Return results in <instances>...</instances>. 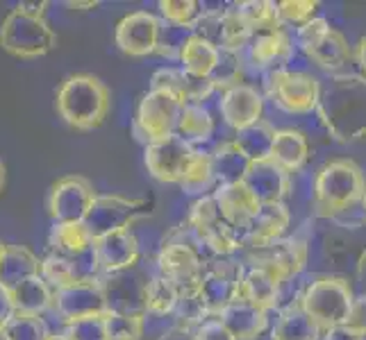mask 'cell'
<instances>
[{"label":"cell","mask_w":366,"mask_h":340,"mask_svg":"<svg viewBox=\"0 0 366 340\" xmlns=\"http://www.w3.org/2000/svg\"><path fill=\"white\" fill-rule=\"evenodd\" d=\"M317 116L337 143L366 138V80L362 75H335L323 86Z\"/></svg>","instance_id":"cell-1"},{"label":"cell","mask_w":366,"mask_h":340,"mask_svg":"<svg viewBox=\"0 0 366 340\" xmlns=\"http://www.w3.org/2000/svg\"><path fill=\"white\" fill-rule=\"evenodd\" d=\"M112 107L109 86L89 73H75L59 84L55 109L71 130L94 132L105 123Z\"/></svg>","instance_id":"cell-2"},{"label":"cell","mask_w":366,"mask_h":340,"mask_svg":"<svg viewBox=\"0 0 366 340\" xmlns=\"http://www.w3.org/2000/svg\"><path fill=\"white\" fill-rule=\"evenodd\" d=\"M48 3H21L0 23V48L19 59H39L57 48L59 39L46 21Z\"/></svg>","instance_id":"cell-3"},{"label":"cell","mask_w":366,"mask_h":340,"mask_svg":"<svg viewBox=\"0 0 366 340\" xmlns=\"http://www.w3.org/2000/svg\"><path fill=\"white\" fill-rule=\"evenodd\" d=\"M366 191L364 170L352 159H332L314 180V211L321 218H339L362 205Z\"/></svg>","instance_id":"cell-4"},{"label":"cell","mask_w":366,"mask_h":340,"mask_svg":"<svg viewBox=\"0 0 366 340\" xmlns=\"http://www.w3.org/2000/svg\"><path fill=\"white\" fill-rule=\"evenodd\" d=\"M352 299H355V293H352L348 279L327 274L307 284L300 295V306L323 331H327L346 322Z\"/></svg>","instance_id":"cell-5"},{"label":"cell","mask_w":366,"mask_h":340,"mask_svg":"<svg viewBox=\"0 0 366 340\" xmlns=\"http://www.w3.org/2000/svg\"><path fill=\"white\" fill-rule=\"evenodd\" d=\"M296 41L302 53L327 73L342 71L355 59V53L348 46L346 36L339 30H335L325 19L319 16L310 21L307 25H302V28H298Z\"/></svg>","instance_id":"cell-6"},{"label":"cell","mask_w":366,"mask_h":340,"mask_svg":"<svg viewBox=\"0 0 366 340\" xmlns=\"http://www.w3.org/2000/svg\"><path fill=\"white\" fill-rule=\"evenodd\" d=\"M184 103L167 91L150 89L139 100V107L134 113L132 132L144 145L155 143L159 138L173 136L178 132V123L182 116Z\"/></svg>","instance_id":"cell-7"},{"label":"cell","mask_w":366,"mask_h":340,"mask_svg":"<svg viewBox=\"0 0 366 340\" xmlns=\"http://www.w3.org/2000/svg\"><path fill=\"white\" fill-rule=\"evenodd\" d=\"M189 227L198 236V241L212 249L217 257H230L244 247V234L223 218L214 195H205L194 202L189 211Z\"/></svg>","instance_id":"cell-8"},{"label":"cell","mask_w":366,"mask_h":340,"mask_svg":"<svg viewBox=\"0 0 366 340\" xmlns=\"http://www.w3.org/2000/svg\"><path fill=\"white\" fill-rule=\"evenodd\" d=\"M323 86L310 73L302 71H273L267 73V96L275 107L287 113H310L317 111Z\"/></svg>","instance_id":"cell-9"},{"label":"cell","mask_w":366,"mask_h":340,"mask_svg":"<svg viewBox=\"0 0 366 340\" xmlns=\"http://www.w3.org/2000/svg\"><path fill=\"white\" fill-rule=\"evenodd\" d=\"M148 200L123 197V195H98L84 218L86 230L94 238L112 232L130 230V227L148 216Z\"/></svg>","instance_id":"cell-10"},{"label":"cell","mask_w":366,"mask_h":340,"mask_svg":"<svg viewBox=\"0 0 366 340\" xmlns=\"http://www.w3.org/2000/svg\"><path fill=\"white\" fill-rule=\"evenodd\" d=\"M205 266L207 263L198 254V249L194 245L178 243V241H164L157 257L159 274L167 277L178 288L180 295L200 293Z\"/></svg>","instance_id":"cell-11"},{"label":"cell","mask_w":366,"mask_h":340,"mask_svg":"<svg viewBox=\"0 0 366 340\" xmlns=\"http://www.w3.org/2000/svg\"><path fill=\"white\" fill-rule=\"evenodd\" d=\"M96 197L98 193L89 180L82 175H66L50 186L46 205L55 222H84Z\"/></svg>","instance_id":"cell-12"},{"label":"cell","mask_w":366,"mask_h":340,"mask_svg":"<svg viewBox=\"0 0 366 340\" xmlns=\"http://www.w3.org/2000/svg\"><path fill=\"white\" fill-rule=\"evenodd\" d=\"M50 254L73 261L84 279H98V263L94 254V236L84 222H55L48 236Z\"/></svg>","instance_id":"cell-13"},{"label":"cell","mask_w":366,"mask_h":340,"mask_svg":"<svg viewBox=\"0 0 366 340\" xmlns=\"http://www.w3.org/2000/svg\"><path fill=\"white\" fill-rule=\"evenodd\" d=\"M248 261L252 268L267 270L277 282L285 284L294 279L302 272L307 263V245L300 238H280V241L262 245V247H250L248 249Z\"/></svg>","instance_id":"cell-14"},{"label":"cell","mask_w":366,"mask_h":340,"mask_svg":"<svg viewBox=\"0 0 366 340\" xmlns=\"http://www.w3.org/2000/svg\"><path fill=\"white\" fill-rule=\"evenodd\" d=\"M196 155L192 143H187L178 134L159 138L155 143H148L144 150L146 168L162 184H178L182 182L184 172Z\"/></svg>","instance_id":"cell-15"},{"label":"cell","mask_w":366,"mask_h":340,"mask_svg":"<svg viewBox=\"0 0 366 340\" xmlns=\"http://www.w3.org/2000/svg\"><path fill=\"white\" fill-rule=\"evenodd\" d=\"M244 266L232 259H219L209 261L205 266L203 284H200V295H203L209 316H219V313L232 304V302L242 293L244 282Z\"/></svg>","instance_id":"cell-16"},{"label":"cell","mask_w":366,"mask_h":340,"mask_svg":"<svg viewBox=\"0 0 366 340\" xmlns=\"http://www.w3.org/2000/svg\"><path fill=\"white\" fill-rule=\"evenodd\" d=\"M61 322H75L92 316H105L107 299L103 279H80L66 288L55 291V309Z\"/></svg>","instance_id":"cell-17"},{"label":"cell","mask_w":366,"mask_h":340,"mask_svg":"<svg viewBox=\"0 0 366 340\" xmlns=\"http://www.w3.org/2000/svg\"><path fill=\"white\" fill-rule=\"evenodd\" d=\"M162 19L150 11H132L117 23L114 43L128 57H148L157 53Z\"/></svg>","instance_id":"cell-18"},{"label":"cell","mask_w":366,"mask_h":340,"mask_svg":"<svg viewBox=\"0 0 366 340\" xmlns=\"http://www.w3.org/2000/svg\"><path fill=\"white\" fill-rule=\"evenodd\" d=\"M94 254L98 270L103 274H119L128 272L139 261V241L132 230L112 232L105 236L94 238Z\"/></svg>","instance_id":"cell-19"},{"label":"cell","mask_w":366,"mask_h":340,"mask_svg":"<svg viewBox=\"0 0 366 340\" xmlns=\"http://www.w3.org/2000/svg\"><path fill=\"white\" fill-rule=\"evenodd\" d=\"M244 184L259 205H277L285 202V197L292 191V175L271 159L252 161Z\"/></svg>","instance_id":"cell-20"},{"label":"cell","mask_w":366,"mask_h":340,"mask_svg":"<svg viewBox=\"0 0 366 340\" xmlns=\"http://www.w3.org/2000/svg\"><path fill=\"white\" fill-rule=\"evenodd\" d=\"M219 111H221L223 120L228 123L234 132H239V130L248 128V125L262 120L264 98L255 86L242 82V84H237L232 89L221 93Z\"/></svg>","instance_id":"cell-21"},{"label":"cell","mask_w":366,"mask_h":340,"mask_svg":"<svg viewBox=\"0 0 366 340\" xmlns=\"http://www.w3.org/2000/svg\"><path fill=\"white\" fill-rule=\"evenodd\" d=\"M107 313H125V316H146V284L137 274L119 272L103 279Z\"/></svg>","instance_id":"cell-22"},{"label":"cell","mask_w":366,"mask_h":340,"mask_svg":"<svg viewBox=\"0 0 366 340\" xmlns=\"http://www.w3.org/2000/svg\"><path fill=\"white\" fill-rule=\"evenodd\" d=\"M150 89L167 91L175 96L184 105H203L214 91V84L209 78H194L182 68H159L150 78Z\"/></svg>","instance_id":"cell-23"},{"label":"cell","mask_w":366,"mask_h":340,"mask_svg":"<svg viewBox=\"0 0 366 340\" xmlns=\"http://www.w3.org/2000/svg\"><path fill=\"white\" fill-rule=\"evenodd\" d=\"M212 195H214V200H217L223 218L228 220L234 230L246 234L252 218H255V213L262 207L255 200V195L248 191V186L244 182L223 184V186H217V191H214Z\"/></svg>","instance_id":"cell-24"},{"label":"cell","mask_w":366,"mask_h":340,"mask_svg":"<svg viewBox=\"0 0 366 340\" xmlns=\"http://www.w3.org/2000/svg\"><path fill=\"white\" fill-rule=\"evenodd\" d=\"M248 61L255 68L267 73L287 68L289 59L294 55V46L285 30H275L267 34H255L248 43Z\"/></svg>","instance_id":"cell-25"},{"label":"cell","mask_w":366,"mask_h":340,"mask_svg":"<svg viewBox=\"0 0 366 340\" xmlns=\"http://www.w3.org/2000/svg\"><path fill=\"white\" fill-rule=\"evenodd\" d=\"M289 220H292V216H289V209L285 202L262 205L244 234V247L250 249V247H262L280 241L287 234Z\"/></svg>","instance_id":"cell-26"},{"label":"cell","mask_w":366,"mask_h":340,"mask_svg":"<svg viewBox=\"0 0 366 340\" xmlns=\"http://www.w3.org/2000/svg\"><path fill=\"white\" fill-rule=\"evenodd\" d=\"M217 318L228 326L230 334L237 340H255L257 336L267 331V326H269L267 311L252 306L250 302L242 297H237L232 304L225 306Z\"/></svg>","instance_id":"cell-27"},{"label":"cell","mask_w":366,"mask_h":340,"mask_svg":"<svg viewBox=\"0 0 366 340\" xmlns=\"http://www.w3.org/2000/svg\"><path fill=\"white\" fill-rule=\"evenodd\" d=\"M14 313H28V316H41L46 311L55 309V291L48 286L41 274L30 277L19 286L9 288Z\"/></svg>","instance_id":"cell-28"},{"label":"cell","mask_w":366,"mask_h":340,"mask_svg":"<svg viewBox=\"0 0 366 340\" xmlns=\"http://www.w3.org/2000/svg\"><path fill=\"white\" fill-rule=\"evenodd\" d=\"M212 159V170H214V180L219 186L223 184H237L244 182L246 172L250 168V159L244 155V150L239 148L234 141H225L217 145L209 153Z\"/></svg>","instance_id":"cell-29"},{"label":"cell","mask_w":366,"mask_h":340,"mask_svg":"<svg viewBox=\"0 0 366 340\" xmlns=\"http://www.w3.org/2000/svg\"><path fill=\"white\" fill-rule=\"evenodd\" d=\"M41 274V259L25 245H5L3 266H0V284L14 288L30 277Z\"/></svg>","instance_id":"cell-30"},{"label":"cell","mask_w":366,"mask_h":340,"mask_svg":"<svg viewBox=\"0 0 366 340\" xmlns=\"http://www.w3.org/2000/svg\"><path fill=\"white\" fill-rule=\"evenodd\" d=\"M310 159V141L298 130H277L271 150V161L285 168L289 175L300 170Z\"/></svg>","instance_id":"cell-31"},{"label":"cell","mask_w":366,"mask_h":340,"mask_svg":"<svg viewBox=\"0 0 366 340\" xmlns=\"http://www.w3.org/2000/svg\"><path fill=\"white\" fill-rule=\"evenodd\" d=\"M321 336L323 329L307 316L300 302L282 309L271 329V340H319Z\"/></svg>","instance_id":"cell-32"},{"label":"cell","mask_w":366,"mask_h":340,"mask_svg":"<svg viewBox=\"0 0 366 340\" xmlns=\"http://www.w3.org/2000/svg\"><path fill=\"white\" fill-rule=\"evenodd\" d=\"M280 291H282V284L277 282L275 277H271L267 270L250 268L244 274L239 297L250 302L252 306H257L262 311H271L277 306V302H280Z\"/></svg>","instance_id":"cell-33"},{"label":"cell","mask_w":366,"mask_h":340,"mask_svg":"<svg viewBox=\"0 0 366 340\" xmlns=\"http://www.w3.org/2000/svg\"><path fill=\"white\" fill-rule=\"evenodd\" d=\"M275 128L269 120H259L252 123L248 128L239 130L234 136V143L244 150V155L250 161H267L271 159V150H273V141H275Z\"/></svg>","instance_id":"cell-34"},{"label":"cell","mask_w":366,"mask_h":340,"mask_svg":"<svg viewBox=\"0 0 366 340\" xmlns=\"http://www.w3.org/2000/svg\"><path fill=\"white\" fill-rule=\"evenodd\" d=\"M219 53L221 50L217 46L207 43L205 39H200V36H192L184 48L180 53V64H182V71L194 75V78H209L214 66H217L219 61Z\"/></svg>","instance_id":"cell-35"},{"label":"cell","mask_w":366,"mask_h":340,"mask_svg":"<svg viewBox=\"0 0 366 340\" xmlns=\"http://www.w3.org/2000/svg\"><path fill=\"white\" fill-rule=\"evenodd\" d=\"M237 9L250 25L252 34H267V32L282 30L277 3H269V0H246V3H239Z\"/></svg>","instance_id":"cell-36"},{"label":"cell","mask_w":366,"mask_h":340,"mask_svg":"<svg viewBox=\"0 0 366 340\" xmlns=\"http://www.w3.org/2000/svg\"><path fill=\"white\" fill-rule=\"evenodd\" d=\"M214 132V118L203 105H184L182 116L178 123V134L187 143H198L207 141Z\"/></svg>","instance_id":"cell-37"},{"label":"cell","mask_w":366,"mask_h":340,"mask_svg":"<svg viewBox=\"0 0 366 340\" xmlns=\"http://www.w3.org/2000/svg\"><path fill=\"white\" fill-rule=\"evenodd\" d=\"M180 302V293L167 277L155 274L153 279L146 282V313L153 316H169L175 313V306Z\"/></svg>","instance_id":"cell-38"},{"label":"cell","mask_w":366,"mask_h":340,"mask_svg":"<svg viewBox=\"0 0 366 340\" xmlns=\"http://www.w3.org/2000/svg\"><path fill=\"white\" fill-rule=\"evenodd\" d=\"M214 184H217V180H214V170H212V159L207 153H198L192 159V163H189V168L184 172V177L180 182V188L187 193V195H203L207 191H212Z\"/></svg>","instance_id":"cell-39"},{"label":"cell","mask_w":366,"mask_h":340,"mask_svg":"<svg viewBox=\"0 0 366 340\" xmlns=\"http://www.w3.org/2000/svg\"><path fill=\"white\" fill-rule=\"evenodd\" d=\"M242 78H244L242 53H237V50H221L217 66H214V71L209 75L214 89L228 91V89H232V86L242 84Z\"/></svg>","instance_id":"cell-40"},{"label":"cell","mask_w":366,"mask_h":340,"mask_svg":"<svg viewBox=\"0 0 366 340\" xmlns=\"http://www.w3.org/2000/svg\"><path fill=\"white\" fill-rule=\"evenodd\" d=\"M41 277L48 282V286L53 291H59V288H66L75 282L84 279L80 268L75 266L73 261L61 259L57 254H48L41 259Z\"/></svg>","instance_id":"cell-41"},{"label":"cell","mask_w":366,"mask_h":340,"mask_svg":"<svg viewBox=\"0 0 366 340\" xmlns=\"http://www.w3.org/2000/svg\"><path fill=\"white\" fill-rule=\"evenodd\" d=\"M252 30L246 19L239 14L237 5L232 9H223V48L221 50H237L242 53L252 41Z\"/></svg>","instance_id":"cell-42"},{"label":"cell","mask_w":366,"mask_h":340,"mask_svg":"<svg viewBox=\"0 0 366 340\" xmlns=\"http://www.w3.org/2000/svg\"><path fill=\"white\" fill-rule=\"evenodd\" d=\"M205 7L196 0H159V14L162 21L180 25V28L194 30L198 19L203 16Z\"/></svg>","instance_id":"cell-43"},{"label":"cell","mask_w":366,"mask_h":340,"mask_svg":"<svg viewBox=\"0 0 366 340\" xmlns=\"http://www.w3.org/2000/svg\"><path fill=\"white\" fill-rule=\"evenodd\" d=\"M9 340H48L50 331L41 316H28V313H14L7 324Z\"/></svg>","instance_id":"cell-44"},{"label":"cell","mask_w":366,"mask_h":340,"mask_svg":"<svg viewBox=\"0 0 366 340\" xmlns=\"http://www.w3.org/2000/svg\"><path fill=\"white\" fill-rule=\"evenodd\" d=\"M146 316H125V313H105L107 340H142Z\"/></svg>","instance_id":"cell-45"},{"label":"cell","mask_w":366,"mask_h":340,"mask_svg":"<svg viewBox=\"0 0 366 340\" xmlns=\"http://www.w3.org/2000/svg\"><path fill=\"white\" fill-rule=\"evenodd\" d=\"M192 36H194V30H187V28H180V25L162 21V32H159V43H157L155 55L167 57V59H180L182 48Z\"/></svg>","instance_id":"cell-46"},{"label":"cell","mask_w":366,"mask_h":340,"mask_svg":"<svg viewBox=\"0 0 366 340\" xmlns=\"http://www.w3.org/2000/svg\"><path fill=\"white\" fill-rule=\"evenodd\" d=\"M317 9L319 3H314V0H282V3H277L282 25H294V28H302L317 19Z\"/></svg>","instance_id":"cell-47"},{"label":"cell","mask_w":366,"mask_h":340,"mask_svg":"<svg viewBox=\"0 0 366 340\" xmlns=\"http://www.w3.org/2000/svg\"><path fill=\"white\" fill-rule=\"evenodd\" d=\"M64 334L69 340H107L105 316H92L64 324Z\"/></svg>","instance_id":"cell-48"},{"label":"cell","mask_w":366,"mask_h":340,"mask_svg":"<svg viewBox=\"0 0 366 340\" xmlns=\"http://www.w3.org/2000/svg\"><path fill=\"white\" fill-rule=\"evenodd\" d=\"M194 34L221 50L223 48V9H205L203 16L196 23Z\"/></svg>","instance_id":"cell-49"},{"label":"cell","mask_w":366,"mask_h":340,"mask_svg":"<svg viewBox=\"0 0 366 340\" xmlns=\"http://www.w3.org/2000/svg\"><path fill=\"white\" fill-rule=\"evenodd\" d=\"M194 340H237V338L217 316H209L203 324H198L194 329Z\"/></svg>","instance_id":"cell-50"},{"label":"cell","mask_w":366,"mask_h":340,"mask_svg":"<svg viewBox=\"0 0 366 340\" xmlns=\"http://www.w3.org/2000/svg\"><path fill=\"white\" fill-rule=\"evenodd\" d=\"M344 324L350 326V329L360 331L362 336H366V293L355 295V299H352V306H350V313H348V318H346Z\"/></svg>","instance_id":"cell-51"},{"label":"cell","mask_w":366,"mask_h":340,"mask_svg":"<svg viewBox=\"0 0 366 340\" xmlns=\"http://www.w3.org/2000/svg\"><path fill=\"white\" fill-rule=\"evenodd\" d=\"M323 340H366V336H362L355 329H350L346 324H339V326H332V329L323 331Z\"/></svg>","instance_id":"cell-52"},{"label":"cell","mask_w":366,"mask_h":340,"mask_svg":"<svg viewBox=\"0 0 366 340\" xmlns=\"http://www.w3.org/2000/svg\"><path fill=\"white\" fill-rule=\"evenodd\" d=\"M14 316V304H11V293L9 288L0 284V326H5L7 320Z\"/></svg>","instance_id":"cell-53"},{"label":"cell","mask_w":366,"mask_h":340,"mask_svg":"<svg viewBox=\"0 0 366 340\" xmlns=\"http://www.w3.org/2000/svg\"><path fill=\"white\" fill-rule=\"evenodd\" d=\"M157 340H194V331L184 329V326H180V324H173L171 329L164 331Z\"/></svg>","instance_id":"cell-54"},{"label":"cell","mask_w":366,"mask_h":340,"mask_svg":"<svg viewBox=\"0 0 366 340\" xmlns=\"http://www.w3.org/2000/svg\"><path fill=\"white\" fill-rule=\"evenodd\" d=\"M355 61H357V68H360V75L366 80V36L357 41L355 46Z\"/></svg>","instance_id":"cell-55"},{"label":"cell","mask_w":366,"mask_h":340,"mask_svg":"<svg viewBox=\"0 0 366 340\" xmlns=\"http://www.w3.org/2000/svg\"><path fill=\"white\" fill-rule=\"evenodd\" d=\"M5 182H7V168H5L3 159H0V193H3V188H5Z\"/></svg>","instance_id":"cell-56"},{"label":"cell","mask_w":366,"mask_h":340,"mask_svg":"<svg viewBox=\"0 0 366 340\" xmlns=\"http://www.w3.org/2000/svg\"><path fill=\"white\" fill-rule=\"evenodd\" d=\"M98 3H69V7H75V9H94Z\"/></svg>","instance_id":"cell-57"},{"label":"cell","mask_w":366,"mask_h":340,"mask_svg":"<svg viewBox=\"0 0 366 340\" xmlns=\"http://www.w3.org/2000/svg\"><path fill=\"white\" fill-rule=\"evenodd\" d=\"M48 340H69V338H66L64 334H50Z\"/></svg>","instance_id":"cell-58"},{"label":"cell","mask_w":366,"mask_h":340,"mask_svg":"<svg viewBox=\"0 0 366 340\" xmlns=\"http://www.w3.org/2000/svg\"><path fill=\"white\" fill-rule=\"evenodd\" d=\"M0 340H9V336H7V329H5V326H0Z\"/></svg>","instance_id":"cell-59"},{"label":"cell","mask_w":366,"mask_h":340,"mask_svg":"<svg viewBox=\"0 0 366 340\" xmlns=\"http://www.w3.org/2000/svg\"><path fill=\"white\" fill-rule=\"evenodd\" d=\"M3 254H5V243L0 241V266H3Z\"/></svg>","instance_id":"cell-60"},{"label":"cell","mask_w":366,"mask_h":340,"mask_svg":"<svg viewBox=\"0 0 366 340\" xmlns=\"http://www.w3.org/2000/svg\"><path fill=\"white\" fill-rule=\"evenodd\" d=\"M362 213H364V218H366V191H364V197H362Z\"/></svg>","instance_id":"cell-61"}]
</instances>
